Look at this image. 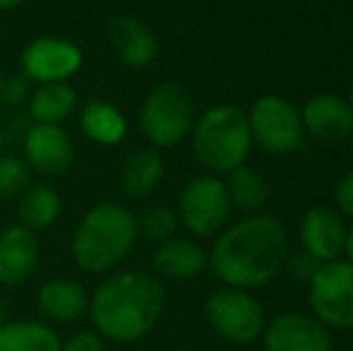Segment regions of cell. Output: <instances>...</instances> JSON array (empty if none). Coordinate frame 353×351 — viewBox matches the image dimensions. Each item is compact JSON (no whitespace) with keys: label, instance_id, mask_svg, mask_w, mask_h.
<instances>
[{"label":"cell","instance_id":"cell-1","mask_svg":"<svg viewBox=\"0 0 353 351\" xmlns=\"http://www.w3.org/2000/svg\"><path fill=\"white\" fill-rule=\"evenodd\" d=\"M288 241L281 221L272 214H250L228 226L214 241L207 267L223 286L260 289L286 265Z\"/></svg>","mask_w":353,"mask_h":351},{"label":"cell","instance_id":"cell-2","mask_svg":"<svg viewBox=\"0 0 353 351\" xmlns=\"http://www.w3.org/2000/svg\"><path fill=\"white\" fill-rule=\"evenodd\" d=\"M166 308L161 281L149 272H118L89 296V318L101 339L132 344L159 325Z\"/></svg>","mask_w":353,"mask_h":351},{"label":"cell","instance_id":"cell-3","mask_svg":"<svg viewBox=\"0 0 353 351\" xmlns=\"http://www.w3.org/2000/svg\"><path fill=\"white\" fill-rule=\"evenodd\" d=\"M137 219L113 202L97 205L84 214L72 239V258L89 274L111 272L130 255L137 241Z\"/></svg>","mask_w":353,"mask_h":351},{"label":"cell","instance_id":"cell-4","mask_svg":"<svg viewBox=\"0 0 353 351\" xmlns=\"http://www.w3.org/2000/svg\"><path fill=\"white\" fill-rule=\"evenodd\" d=\"M195 159L212 174H231L243 166L252 150V132L248 113L238 106L221 103L205 111L192 126Z\"/></svg>","mask_w":353,"mask_h":351},{"label":"cell","instance_id":"cell-5","mask_svg":"<svg viewBox=\"0 0 353 351\" xmlns=\"http://www.w3.org/2000/svg\"><path fill=\"white\" fill-rule=\"evenodd\" d=\"M195 103L178 82H163L147 94L140 108V128L154 147H176L192 132Z\"/></svg>","mask_w":353,"mask_h":351},{"label":"cell","instance_id":"cell-6","mask_svg":"<svg viewBox=\"0 0 353 351\" xmlns=\"http://www.w3.org/2000/svg\"><path fill=\"white\" fill-rule=\"evenodd\" d=\"M205 318L214 334L228 344H252L267 328V315L260 301L250 291L231 286L214 291L207 299Z\"/></svg>","mask_w":353,"mask_h":351},{"label":"cell","instance_id":"cell-7","mask_svg":"<svg viewBox=\"0 0 353 351\" xmlns=\"http://www.w3.org/2000/svg\"><path fill=\"white\" fill-rule=\"evenodd\" d=\"M307 301L325 328L353 330V265L349 260L320 265L307 281Z\"/></svg>","mask_w":353,"mask_h":351},{"label":"cell","instance_id":"cell-8","mask_svg":"<svg viewBox=\"0 0 353 351\" xmlns=\"http://www.w3.org/2000/svg\"><path fill=\"white\" fill-rule=\"evenodd\" d=\"M248 123H250L252 142L276 157L296 152L305 135L301 111L276 94L257 99L248 113Z\"/></svg>","mask_w":353,"mask_h":351},{"label":"cell","instance_id":"cell-9","mask_svg":"<svg viewBox=\"0 0 353 351\" xmlns=\"http://www.w3.org/2000/svg\"><path fill=\"white\" fill-rule=\"evenodd\" d=\"M231 197L219 176H200L190 181L178 200V219L190 234L214 236L231 214Z\"/></svg>","mask_w":353,"mask_h":351},{"label":"cell","instance_id":"cell-10","mask_svg":"<svg viewBox=\"0 0 353 351\" xmlns=\"http://www.w3.org/2000/svg\"><path fill=\"white\" fill-rule=\"evenodd\" d=\"M22 75L39 85L68 82L82 66V51L77 43L56 37H39L22 51Z\"/></svg>","mask_w":353,"mask_h":351},{"label":"cell","instance_id":"cell-11","mask_svg":"<svg viewBox=\"0 0 353 351\" xmlns=\"http://www.w3.org/2000/svg\"><path fill=\"white\" fill-rule=\"evenodd\" d=\"M24 161L41 176H63L74 161L70 132L51 123H34L24 135Z\"/></svg>","mask_w":353,"mask_h":351},{"label":"cell","instance_id":"cell-12","mask_svg":"<svg viewBox=\"0 0 353 351\" xmlns=\"http://www.w3.org/2000/svg\"><path fill=\"white\" fill-rule=\"evenodd\" d=\"M265 351H332L330 328L307 313H283L262 332Z\"/></svg>","mask_w":353,"mask_h":351},{"label":"cell","instance_id":"cell-13","mask_svg":"<svg viewBox=\"0 0 353 351\" xmlns=\"http://www.w3.org/2000/svg\"><path fill=\"white\" fill-rule=\"evenodd\" d=\"M346 224L344 217L327 205H315L303 214L301 219V243L307 255L320 265L334 263L344 253L346 243Z\"/></svg>","mask_w":353,"mask_h":351},{"label":"cell","instance_id":"cell-14","mask_svg":"<svg viewBox=\"0 0 353 351\" xmlns=\"http://www.w3.org/2000/svg\"><path fill=\"white\" fill-rule=\"evenodd\" d=\"M41 248L37 234L24 226H8L0 231V284L22 286L37 272Z\"/></svg>","mask_w":353,"mask_h":351},{"label":"cell","instance_id":"cell-15","mask_svg":"<svg viewBox=\"0 0 353 351\" xmlns=\"http://www.w3.org/2000/svg\"><path fill=\"white\" fill-rule=\"evenodd\" d=\"M303 130L322 142H339L353 135V111L334 94H317L301 111Z\"/></svg>","mask_w":353,"mask_h":351},{"label":"cell","instance_id":"cell-16","mask_svg":"<svg viewBox=\"0 0 353 351\" xmlns=\"http://www.w3.org/2000/svg\"><path fill=\"white\" fill-rule=\"evenodd\" d=\"M108 41H111L116 56L130 68H147L159 53L157 34L135 14L113 17L108 24Z\"/></svg>","mask_w":353,"mask_h":351},{"label":"cell","instance_id":"cell-17","mask_svg":"<svg viewBox=\"0 0 353 351\" xmlns=\"http://www.w3.org/2000/svg\"><path fill=\"white\" fill-rule=\"evenodd\" d=\"M37 308L51 323H77L89 313V294L79 281L56 277L41 284L37 294Z\"/></svg>","mask_w":353,"mask_h":351},{"label":"cell","instance_id":"cell-18","mask_svg":"<svg viewBox=\"0 0 353 351\" xmlns=\"http://www.w3.org/2000/svg\"><path fill=\"white\" fill-rule=\"evenodd\" d=\"M152 263L157 274L173 281H185L205 272L207 253L188 239H171L159 245Z\"/></svg>","mask_w":353,"mask_h":351},{"label":"cell","instance_id":"cell-19","mask_svg":"<svg viewBox=\"0 0 353 351\" xmlns=\"http://www.w3.org/2000/svg\"><path fill=\"white\" fill-rule=\"evenodd\" d=\"M58 332L41 320H17L0 328V351H61Z\"/></svg>","mask_w":353,"mask_h":351},{"label":"cell","instance_id":"cell-20","mask_svg":"<svg viewBox=\"0 0 353 351\" xmlns=\"http://www.w3.org/2000/svg\"><path fill=\"white\" fill-rule=\"evenodd\" d=\"M61 195L53 190L46 183H39V185H29L27 190L19 195V205H17V217H19V226L29 231H43L58 219L61 214Z\"/></svg>","mask_w":353,"mask_h":351},{"label":"cell","instance_id":"cell-21","mask_svg":"<svg viewBox=\"0 0 353 351\" xmlns=\"http://www.w3.org/2000/svg\"><path fill=\"white\" fill-rule=\"evenodd\" d=\"M74 108H77V92L68 82L39 85V89L29 99V116L34 118V123L61 126L63 121L72 116Z\"/></svg>","mask_w":353,"mask_h":351},{"label":"cell","instance_id":"cell-22","mask_svg":"<svg viewBox=\"0 0 353 351\" xmlns=\"http://www.w3.org/2000/svg\"><path fill=\"white\" fill-rule=\"evenodd\" d=\"M82 132L97 145H118L128 132V121L113 103L89 101L79 116Z\"/></svg>","mask_w":353,"mask_h":351},{"label":"cell","instance_id":"cell-23","mask_svg":"<svg viewBox=\"0 0 353 351\" xmlns=\"http://www.w3.org/2000/svg\"><path fill=\"white\" fill-rule=\"evenodd\" d=\"M163 159L154 150H140L130 154L121 171V188L130 197H144L161 183Z\"/></svg>","mask_w":353,"mask_h":351},{"label":"cell","instance_id":"cell-24","mask_svg":"<svg viewBox=\"0 0 353 351\" xmlns=\"http://www.w3.org/2000/svg\"><path fill=\"white\" fill-rule=\"evenodd\" d=\"M226 190L228 197H231V205H236L243 212L262 210L267 205V200H270V185H267V181L252 166L245 164L228 174Z\"/></svg>","mask_w":353,"mask_h":351},{"label":"cell","instance_id":"cell-25","mask_svg":"<svg viewBox=\"0 0 353 351\" xmlns=\"http://www.w3.org/2000/svg\"><path fill=\"white\" fill-rule=\"evenodd\" d=\"M32 183V169L22 157L0 154V197H17Z\"/></svg>","mask_w":353,"mask_h":351},{"label":"cell","instance_id":"cell-26","mask_svg":"<svg viewBox=\"0 0 353 351\" xmlns=\"http://www.w3.org/2000/svg\"><path fill=\"white\" fill-rule=\"evenodd\" d=\"M178 217L173 210L163 205L149 207L147 212L137 219V234H142L147 241H166L176 231Z\"/></svg>","mask_w":353,"mask_h":351},{"label":"cell","instance_id":"cell-27","mask_svg":"<svg viewBox=\"0 0 353 351\" xmlns=\"http://www.w3.org/2000/svg\"><path fill=\"white\" fill-rule=\"evenodd\" d=\"M61 351H106V344L94 330H79L61 342Z\"/></svg>","mask_w":353,"mask_h":351},{"label":"cell","instance_id":"cell-28","mask_svg":"<svg viewBox=\"0 0 353 351\" xmlns=\"http://www.w3.org/2000/svg\"><path fill=\"white\" fill-rule=\"evenodd\" d=\"M288 272H291L293 279L298 281H310L312 274H315L317 270H320V263H317L312 255H307L305 250H301V253H296L293 258H288V263L283 265Z\"/></svg>","mask_w":353,"mask_h":351},{"label":"cell","instance_id":"cell-29","mask_svg":"<svg viewBox=\"0 0 353 351\" xmlns=\"http://www.w3.org/2000/svg\"><path fill=\"white\" fill-rule=\"evenodd\" d=\"M334 202H336V212L341 217H351L353 219V171L336 183Z\"/></svg>","mask_w":353,"mask_h":351},{"label":"cell","instance_id":"cell-30","mask_svg":"<svg viewBox=\"0 0 353 351\" xmlns=\"http://www.w3.org/2000/svg\"><path fill=\"white\" fill-rule=\"evenodd\" d=\"M27 92H29V80L24 75H17V77H10L5 80L3 85V94H0V101H5L8 106H17L27 99Z\"/></svg>","mask_w":353,"mask_h":351},{"label":"cell","instance_id":"cell-31","mask_svg":"<svg viewBox=\"0 0 353 351\" xmlns=\"http://www.w3.org/2000/svg\"><path fill=\"white\" fill-rule=\"evenodd\" d=\"M344 253L349 255V263L353 265V226L346 231V243H344Z\"/></svg>","mask_w":353,"mask_h":351},{"label":"cell","instance_id":"cell-32","mask_svg":"<svg viewBox=\"0 0 353 351\" xmlns=\"http://www.w3.org/2000/svg\"><path fill=\"white\" fill-rule=\"evenodd\" d=\"M22 3L24 0H0V10H3V12H10V10H17Z\"/></svg>","mask_w":353,"mask_h":351},{"label":"cell","instance_id":"cell-33","mask_svg":"<svg viewBox=\"0 0 353 351\" xmlns=\"http://www.w3.org/2000/svg\"><path fill=\"white\" fill-rule=\"evenodd\" d=\"M5 323H8V320H5V303H3V299H0V328H3Z\"/></svg>","mask_w":353,"mask_h":351},{"label":"cell","instance_id":"cell-34","mask_svg":"<svg viewBox=\"0 0 353 351\" xmlns=\"http://www.w3.org/2000/svg\"><path fill=\"white\" fill-rule=\"evenodd\" d=\"M346 103H349V108L353 111V85H351V89H349V101H346Z\"/></svg>","mask_w":353,"mask_h":351},{"label":"cell","instance_id":"cell-35","mask_svg":"<svg viewBox=\"0 0 353 351\" xmlns=\"http://www.w3.org/2000/svg\"><path fill=\"white\" fill-rule=\"evenodd\" d=\"M3 85H5V77H3V70H0V94H3Z\"/></svg>","mask_w":353,"mask_h":351},{"label":"cell","instance_id":"cell-36","mask_svg":"<svg viewBox=\"0 0 353 351\" xmlns=\"http://www.w3.org/2000/svg\"><path fill=\"white\" fill-rule=\"evenodd\" d=\"M0 152H3V130H0Z\"/></svg>","mask_w":353,"mask_h":351},{"label":"cell","instance_id":"cell-37","mask_svg":"<svg viewBox=\"0 0 353 351\" xmlns=\"http://www.w3.org/2000/svg\"><path fill=\"white\" fill-rule=\"evenodd\" d=\"M168 351H192V349H168Z\"/></svg>","mask_w":353,"mask_h":351},{"label":"cell","instance_id":"cell-38","mask_svg":"<svg viewBox=\"0 0 353 351\" xmlns=\"http://www.w3.org/2000/svg\"><path fill=\"white\" fill-rule=\"evenodd\" d=\"M351 137H353V135H351Z\"/></svg>","mask_w":353,"mask_h":351}]
</instances>
